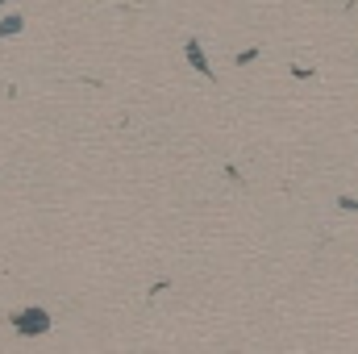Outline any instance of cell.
<instances>
[{"label":"cell","mask_w":358,"mask_h":354,"mask_svg":"<svg viewBox=\"0 0 358 354\" xmlns=\"http://www.w3.org/2000/svg\"><path fill=\"white\" fill-rule=\"evenodd\" d=\"M13 330H17L21 338H38V334H46V330H50V313H46L42 304H29V309L13 313Z\"/></svg>","instance_id":"obj_1"},{"label":"cell","mask_w":358,"mask_h":354,"mask_svg":"<svg viewBox=\"0 0 358 354\" xmlns=\"http://www.w3.org/2000/svg\"><path fill=\"white\" fill-rule=\"evenodd\" d=\"M183 55H187V63H192L204 80H217V76H213V67H208V59H204V46H200L196 38H187V42H183Z\"/></svg>","instance_id":"obj_2"},{"label":"cell","mask_w":358,"mask_h":354,"mask_svg":"<svg viewBox=\"0 0 358 354\" xmlns=\"http://www.w3.org/2000/svg\"><path fill=\"white\" fill-rule=\"evenodd\" d=\"M21 29H25V17H17V13L4 17V21H0V42H4V38H17Z\"/></svg>","instance_id":"obj_3"}]
</instances>
